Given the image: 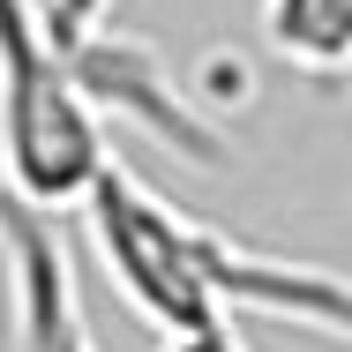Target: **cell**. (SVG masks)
<instances>
[{
    "mask_svg": "<svg viewBox=\"0 0 352 352\" xmlns=\"http://www.w3.org/2000/svg\"><path fill=\"white\" fill-rule=\"evenodd\" d=\"M263 45L292 75L345 82V68H352V0H263Z\"/></svg>",
    "mask_w": 352,
    "mask_h": 352,
    "instance_id": "3",
    "label": "cell"
},
{
    "mask_svg": "<svg viewBox=\"0 0 352 352\" xmlns=\"http://www.w3.org/2000/svg\"><path fill=\"white\" fill-rule=\"evenodd\" d=\"M98 105L60 60L38 0H0V195L60 217L105 165Z\"/></svg>",
    "mask_w": 352,
    "mask_h": 352,
    "instance_id": "2",
    "label": "cell"
},
{
    "mask_svg": "<svg viewBox=\"0 0 352 352\" xmlns=\"http://www.w3.org/2000/svg\"><path fill=\"white\" fill-rule=\"evenodd\" d=\"M157 352H240V338H232V322H210V330H173Z\"/></svg>",
    "mask_w": 352,
    "mask_h": 352,
    "instance_id": "4",
    "label": "cell"
},
{
    "mask_svg": "<svg viewBox=\"0 0 352 352\" xmlns=\"http://www.w3.org/2000/svg\"><path fill=\"white\" fill-rule=\"evenodd\" d=\"M75 210L90 217L105 278L120 285V300L157 338L210 330V322H232V315H278V322H307L315 338H345V285L330 270L255 255V248L225 240L210 225H195L157 188H142L120 157L98 165V180L82 188Z\"/></svg>",
    "mask_w": 352,
    "mask_h": 352,
    "instance_id": "1",
    "label": "cell"
}]
</instances>
